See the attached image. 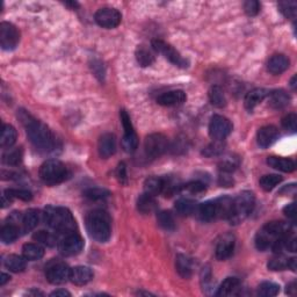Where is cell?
Instances as JSON below:
<instances>
[{"mask_svg":"<svg viewBox=\"0 0 297 297\" xmlns=\"http://www.w3.org/2000/svg\"><path fill=\"white\" fill-rule=\"evenodd\" d=\"M22 157H23V153H22V150L20 148L10 149L4 153L3 162L8 166H16L22 161Z\"/></svg>","mask_w":297,"mask_h":297,"instance_id":"cell-37","label":"cell"},{"mask_svg":"<svg viewBox=\"0 0 297 297\" xmlns=\"http://www.w3.org/2000/svg\"><path fill=\"white\" fill-rule=\"evenodd\" d=\"M95 22L106 29H113L121 23L122 15L115 8H100L94 15Z\"/></svg>","mask_w":297,"mask_h":297,"instance_id":"cell-12","label":"cell"},{"mask_svg":"<svg viewBox=\"0 0 297 297\" xmlns=\"http://www.w3.org/2000/svg\"><path fill=\"white\" fill-rule=\"evenodd\" d=\"M4 265H5L7 270L13 272V273H21V272L26 270V258H22L16 254L7 255L5 261H4Z\"/></svg>","mask_w":297,"mask_h":297,"instance_id":"cell-29","label":"cell"},{"mask_svg":"<svg viewBox=\"0 0 297 297\" xmlns=\"http://www.w3.org/2000/svg\"><path fill=\"white\" fill-rule=\"evenodd\" d=\"M43 218L46 224L52 230L59 234H71L76 230V221L73 218L71 211L64 207L49 206L44 210Z\"/></svg>","mask_w":297,"mask_h":297,"instance_id":"cell-3","label":"cell"},{"mask_svg":"<svg viewBox=\"0 0 297 297\" xmlns=\"http://www.w3.org/2000/svg\"><path fill=\"white\" fill-rule=\"evenodd\" d=\"M136 59L141 67H150L154 63V56L148 48L141 46L136 49Z\"/></svg>","mask_w":297,"mask_h":297,"instance_id":"cell-36","label":"cell"},{"mask_svg":"<svg viewBox=\"0 0 297 297\" xmlns=\"http://www.w3.org/2000/svg\"><path fill=\"white\" fill-rule=\"evenodd\" d=\"M84 195L92 201H101L107 199L109 195H111V193H109L107 189L97 188V187H95V188H88L85 190Z\"/></svg>","mask_w":297,"mask_h":297,"instance_id":"cell-46","label":"cell"},{"mask_svg":"<svg viewBox=\"0 0 297 297\" xmlns=\"http://www.w3.org/2000/svg\"><path fill=\"white\" fill-rule=\"evenodd\" d=\"M170 149L169 140L162 134H151L145 138V154L151 159L161 157Z\"/></svg>","mask_w":297,"mask_h":297,"instance_id":"cell-7","label":"cell"},{"mask_svg":"<svg viewBox=\"0 0 297 297\" xmlns=\"http://www.w3.org/2000/svg\"><path fill=\"white\" fill-rule=\"evenodd\" d=\"M93 279V272L91 268L85 266H77L71 268L70 281L76 286H85Z\"/></svg>","mask_w":297,"mask_h":297,"instance_id":"cell-18","label":"cell"},{"mask_svg":"<svg viewBox=\"0 0 297 297\" xmlns=\"http://www.w3.org/2000/svg\"><path fill=\"white\" fill-rule=\"evenodd\" d=\"M288 261H289V259L284 257L282 254L278 253L275 257H273L270 261H268L267 267L270 268L271 271H283L288 268Z\"/></svg>","mask_w":297,"mask_h":297,"instance_id":"cell-44","label":"cell"},{"mask_svg":"<svg viewBox=\"0 0 297 297\" xmlns=\"http://www.w3.org/2000/svg\"><path fill=\"white\" fill-rule=\"evenodd\" d=\"M69 177L68 168L62 161L50 159L43 162L40 168V178L44 184L54 186L67 180Z\"/></svg>","mask_w":297,"mask_h":297,"instance_id":"cell-6","label":"cell"},{"mask_svg":"<svg viewBox=\"0 0 297 297\" xmlns=\"http://www.w3.org/2000/svg\"><path fill=\"white\" fill-rule=\"evenodd\" d=\"M18 117L26 129L28 138L35 148L43 152L55 151L58 146V140L46 124L36 120L34 116H31L29 113L23 111V109H20Z\"/></svg>","mask_w":297,"mask_h":297,"instance_id":"cell-1","label":"cell"},{"mask_svg":"<svg viewBox=\"0 0 297 297\" xmlns=\"http://www.w3.org/2000/svg\"><path fill=\"white\" fill-rule=\"evenodd\" d=\"M20 41V32L14 24L10 22L0 23V46L3 50H13L18 47Z\"/></svg>","mask_w":297,"mask_h":297,"instance_id":"cell-10","label":"cell"},{"mask_svg":"<svg viewBox=\"0 0 297 297\" xmlns=\"http://www.w3.org/2000/svg\"><path fill=\"white\" fill-rule=\"evenodd\" d=\"M86 229L94 241L99 243L108 242L112 235L111 217L104 210H93L86 216Z\"/></svg>","mask_w":297,"mask_h":297,"instance_id":"cell-4","label":"cell"},{"mask_svg":"<svg viewBox=\"0 0 297 297\" xmlns=\"http://www.w3.org/2000/svg\"><path fill=\"white\" fill-rule=\"evenodd\" d=\"M187 100V95L181 89H176V91H169L160 94L157 97V103L160 106L165 107H172V106H179L184 104Z\"/></svg>","mask_w":297,"mask_h":297,"instance_id":"cell-16","label":"cell"},{"mask_svg":"<svg viewBox=\"0 0 297 297\" xmlns=\"http://www.w3.org/2000/svg\"><path fill=\"white\" fill-rule=\"evenodd\" d=\"M20 233H21V229L14 223L10 222L8 224H5L2 227L0 238H2V242L4 244H11L19 238Z\"/></svg>","mask_w":297,"mask_h":297,"instance_id":"cell-26","label":"cell"},{"mask_svg":"<svg viewBox=\"0 0 297 297\" xmlns=\"http://www.w3.org/2000/svg\"><path fill=\"white\" fill-rule=\"evenodd\" d=\"M283 213L288 218H290L291 221H295V218H296V206H295V203H290V205H288L287 207H284Z\"/></svg>","mask_w":297,"mask_h":297,"instance_id":"cell-55","label":"cell"},{"mask_svg":"<svg viewBox=\"0 0 297 297\" xmlns=\"http://www.w3.org/2000/svg\"><path fill=\"white\" fill-rule=\"evenodd\" d=\"M84 247V241L79 235L76 233H71L65 235V237L58 243V250L60 254L65 257H72L80 253Z\"/></svg>","mask_w":297,"mask_h":297,"instance_id":"cell-11","label":"cell"},{"mask_svg":"<svg viewBox=\"0 0 297 297\" xmlns=\"http://www.w3.org/2000/svg\"><path fill=\"white\" fill-rule=\"evenodd\" d=\"M239 166V158L235 154H229L219 161L218 169L221 173H231Z\"/></svg>","mask_w":297,"mask_h":297,"instance_id":"cell-38","label":"cell"},{"mask_svg":"<svg viewBox=\"0 0 297 297\" xmlns=\"http://www.w3.org/2000/svg\"><path fill=\"white\" fill-rule=\"evenodd\" d=\"M120 116H121L122 125H123V129H124V134H130V133L135 131L133 127L131 120H130V116L128 115V113L125 112L124 109H122V111L120 112Z\"/></svg>","mask_w":297,"mask_h":297,"instance_id":"cell-52","label":"cell"},{"mask_svg":"<svg viewBox=\"0 0 297 297\" xmlns=\"http://www.w3.org/2000/svg\"><path fill=\"white\" fill-rule=\"evenodd\" d=\"M32 239L35 242L40 244H43V245L52 247L56 245V237L50 233H47V231H39V233L34 234L32 236Z\"/></svg>","mask_w":297,"mask_h":297,"instance_id":"cell-45","label":"cell"},{"mask_svg":"<svg viewBox=\"0 0 297 297\" xmlns=\"http://www.w3.org/2000/svg\"><path fill=\"white\" fill-rule=\"evenodd\" d=\"M41 213L36 209H29L22 214V231L34 230L40 224Z\"/></svg>","mask_w":297,"mask_h":297,"instance_id":"cell-25","label":"cell"},{"mask_svg":"<svg viewBox=\"0 0 297 297\" xmlns=\"http://www.w3.org/2000/svg\"><path fill=\"white\" fill-rule=\"evenodd\" d=\"M288 268H290L291 271L296 272V270H297V259L296 258L289 259V261H288Z\"/></svg>","mask_w":297,"mask_h":297,"instance_id":"cell-59","label":"cell"},{"mask_svg":"<svg viewBox=\"0 0 297 297\" xmlns=\"http://www.w3.org/2000/svg\"><path fill=\"white\" fill-rule=\"evenodd\" d=\"M279 10L288 19H295L297 13V4L294 2L279 3Z\"/></svg>","mask_w":297,"mask_h":297,"instance_id":"cell-48","label":"cell"},{"mask_svg":"<svg viewBox=\"0 0 297 297\" xmlns=\"http://www.w3.org/2000/svg\"><path fill=\"white\" fill-rule=\"evenodd\" d=\"M4 195L7 196L10 200L13 201V199H19L22 201H30L32 195L29 190L26 189H6Z\"/></svg>","mask_w":297,"mask_h":297,"instance_id":"cell-47","label":"cell"},{"mask_svg":"<svg viewBox=\"0 0 297 297\" xmlns=\"http://www.w3.org/2000/svg\"><path fill=\"white\" fill-rule=\"evenodd\" d=\"M157 222L162 229L168 230V231H172L176 229V222H174V217L173 215L170 213V211L162 210L159 211L157 215Z\"/></svg>","mask_w":297,"mask_h":297,"instance_id":"cell-39","label":"cell"},{"mask_svg":"<svg viewBox=\"0 0 297 297\" xmlns=\"http://www.w3.org/2000/svg\"><path fill=\"white\" fill-rule=\"evenodd\" d=\"M289 103L290 96L283 89H276V91L270 93V105L275 109L284 108L289 105Z\"/></svg>","mask_w":297,"mask_h":297,"instance_id":"cell-28","label":"cell"},{"mask_svg":"<svg viewBox=\"0 0 297 297\" xmlns=\"http://www.w3.org/2000/svg\"><path fill=\"white\" fill-rule=\"evenodd\" d=\"M233 199L229 196L219 197L217 200H215L217 207V218H224L229 219L231 210H233Z\"/></svg>","mask_w":297,"mask_h":297,"instance_id":"cell-35","label":"cell"},{"mask_svg":"<svg viewBox=\"0 0 297 297\" xmlns=\"http://www.w3.org/2000/svg\"><path fill=\"white\" fill-rule=\"evenodd\" d=\"M296 76H294L292 77V79H291V81H290V86L292 87V89H296Z\"/></svg>","mask_w":297,"mask_h":297,"instance_id":"cell-61","label":"cell"},{"mask_svg":"<svg viewBox=\"0 0 297 297\" xmlns=\"http://www.w3.org/2000/svg\"><path fill=\"white\" fill-rule=\"evenodd\" d=\"M267 164L278 171H281V172H286V173H290L294 172L296 169V164L294 160L291 159H287V158H282V157H268L267 158Z\"/></svg>","mask_w":297,"mask_h":297,"instance_id":"cell-21","label":"cell"},{"mask_svg":"<svg viewBox=\"0 0 297 297\" xmlns=\"http://www.w3.org/2000/svg\"><path fill=\"white\" fill-rule=\"evenodd\" d=\"M22 254L26 260H29V261H35V260H40L43 258L44 255V249L39 244L34 243H28L24 244L22 247Z\"/></svg>","mask_w":297,"mask_h":297,"instance_id":"cell-30","label":"cell"},{"mask_svg":"<svg viewBox=\"0 0 297 297\" xmlns=\"http://www.w3.org/2000/svg\"><path fill=\"white\" fill-rule=\"evenodd\" d=\"M164 189V178H157L151 177L148 178L144 182V190L152 196H156L158 194L162 193Z\"/></svg>","mask_w":297,"mask_h":297,"instance_id":"cell-32","label":"cell"},{"mask_svg":"<svg viewBox=\"0 0 297 297\" xmlns=\"http://www.w3.org/2000/svg\"><path fill=\"white\" fill-rule=\"evenodd\" d=\"M209 100L213 106L217 108H223L225 107L226 105V99H225V94H224V91H223V88L221 86H218V85H214V86H211L209 89Z\"/></svg>","mask_w":297,"mask_h":297,"instance_id":"cell-33","label":"cell"},{"mask_svg":"<svg viewBox=\"0 0 297 297\" xmlns=\"http://www.w3.org/2000/svg\"><path fill=\"white\" fill-rule=\"evenodd\" d=\"M280 286L274 282H262L258 288V294L263 297H273L279 294Z\"/></svg>","mask_w":297,"mask_h":297,"instance_id":"cell-43","label":"cell"},{"mask_svg":"<svg viewBox=\"0 0 297 297\" xmlns=\"http://www.w3.org/2000/svg\"><path fill=\"white\" fill-rule=\"evenodd\" d=\"M201 283L203 289H210L211 284H213V275H211L209 266L203 268L201 272Z\"/></svg>","mask_w":297,"mask_h":297,"instance_id":"cell-50","label":"cell"},{"mask_svg":"<svg viewBox=\"0 0 297 297\" xmlns=\"http://www.w3.org/2000/svg\"><path fill=\"white\" fill-rule=\"evenodd\" d=\"M152 48L157 52H159L166 59H169L171 63L176 65L178 68L186 69L188 68V60L185 59L179 52L174 49L171 44L164 42L162 40H153L152 41Z\"/></svg>","mask_w":297,"mask_h":297,"instance_id":"cell-8","label":"cell"},{"mask_svg":"<svg viewBox=\"0 0 297 297\" xmlns=\"http://www.w3.org/2000/svg\"><path fill=\"white\" fill-rule=\"evenodd\" d=\"M158 208V203L156 201V199L152 195H150L148 193L142 194L137 200V209L140 213L149 215L152 214L153 211H156Z\"/></svg>","mask_w":297,"mask_h":297,"instance_id":"cell-23","label":"cell"},{"mask_svg":"<svg viewBox=\"0 0 297 297\" xmlns=\"http://www.w3.org/2000/svg\"><path fill=\"white\" fill-rule=\"evenodd\" d=\"M282 181V177L278 176V174H266V176L261 177L259 180L260 187L266 192H271L273 190L280 182Z\"/></svg>","mask_w":297,"mask_h":297,"instance_id":"cell-40","label":"cell"},{"mask_svg":"<svg viewBox=\"0 0 297 297\" xmlns=\"http://www.w3.org/2000/svg\"><path fill=\"white\" fill-rule=\"evenodd\" d=\"M236 245V239L233 234H224L216 243L215 247V255L218 260H226L234 254Z\"/></svg>","mask_w":297,"mask_h":297,"instance_id":"cell-14","label":"cell"},{"mask_svg":"<svg viewBox=\"0 0 297 297\" xmlns=\"http://www.w3.org/2000/svg\"><path fill=\"white\" fill-rule=\"evenodd\" d=\"M255 199L253 193L243 192L233 201V210H231L229 221L231 224L237 225L249 217V215L254 209Z\"/></svg>","mask_w":297,"mask_h":297,"instance_id":"cell-5","label":"cell"},{"mask_svg":"<svg viewBox=\"0 0 297 297\" xmlns=\"http://www.w3.org/2000/svg\"><path fill=\"white\" fill-rule=\"evenodd\" d=\"M116 177L121 184H127V169L124 162H120L116 170Z\"/></svg>","mask_w":297,"mask_h":297,"instance_id":"cell-54","label":"cell"},{"mask_svg":"<svg viewBox=\"0 0 297 297\" xmlns=\"http://www.w3.org/2000/svg\"><path fill=\"white\" fill-rule=\"evenodd\" d=\"M225 149V143L223 141H214L213 143H210L209 145H207L205 149H203L202 154L205 157H217L221 156V154L224 152Z\"/></svg>","mask_w":297,"mask_h":297,"instance_id":"cell-41","label":"cell"},{"mask_svg":"<svg viewBox=\"0 0 297 297\" xmlns=\"http://www.w3.org/2000/svg\"><path fill=\"white\" fill-rule=\"evenodd\" d=\"M97 151L101 158L112 157L116 152V140L113 134H105L100 137L99 143H97Z\"/></svg>","mask_w":297,"mask_h":297,"instance_id":"cell-17","label":"cell"},{"mask_svg":"<svg viewBox=\"0 0 297 297\" xmlns=\"http://www.w3.org/2000/svg\"><path fill=\"white\" fill-rule=\"evenodd\" d=\"M122 148L125 152L133 153L135 152L138 148V137L136 133H130V134H124L123 138H122Z\"/></svg>","mask_w":297,"mask_h":297,"instance_id":"cell-42","label":"cell"},{"mask_svg":"<svg viewBox=\"0 0 297 297\" xmlns=\"http://www.w3.org/2000/svg\"><path fill=\"white\" fill-rule=\"evenodd\" d=\"M10 279H11L10 275L3 273L2 274V279H0V286H4V284H5L6 282L10 281Z\"/></svg>","mask_w":297,"mask_h":297,"instance_id":"cell-60","label":"cell"},{"mask_svg":"<svg viewBox=\"0 0 297 297\" xmlns=\"http://www.w3.org/2000/svg\"><path fill=\"white\" fill-rule=\"evenodd\" d=\"M176 268L178 274L184 279H189L193 274L192 259L185 254H178L176 258Z\"/></svg>","mask_w":297,"mask_h":297,"instance_id":"cell-24","label":"cell"},{"mask_svg":"<svg viewBox=\"0 0 297 297\" xmlns=\"http://www.w3.org/2000/svg\"><path fill=\"white\" fill-rule=\"evenodd\" d=\"M227 173H221V177H219V184L224 187H230L233 186L234 184V180L231 178H229L226 176Z\"/></svg>","mask_w":297,"mask_h":297,"instance_id":"cell-56","label":"cell"},{"mask_svg":"<svg viewBox=\"0 0 297 297\" xmlns=\"http://www.w3.org/2000/svg\"><path fill=\"white\" fill-rule=\"evenodd\" d=\"M244 11L245 13L250 16L257 15L260 12V4L255 0H249V2L244 3Z\"/></svg>","mask_w":297,"mask_h":297,"instance_id":"cell-51","label":"cell"},{"mask_svg":"<svg viewBox=\"0 0 297 297\" xmlns=\"http://www.w3.org/2000/svg\"><path fill=\"white\" fill-rule=\"evenodd\" d=\"M241 282L237 278H226L219 286L216 292L217 296H233L237 294Z\"/></svg>","mask_w":297,"mask_h":297,"instance_id":"cell-27","label":"cell"},{"mask_svg":"<svg viewBox=\"0 0 297 297\" xmlns=\"http://www.w3.org/2000/svg\"><path fill=\"white\" fill-rule=\"evenodd\" d=\"M185 188L188 190L190 193H194V194H197V193H202L206 190V185L203 184L201 181H193V182H189L188 185L185 186Z\"/></svg>","mask_w":297,"mask_h":297,"instance_id":"cell-53","label":"cell"},{"mask_svg":"<svg viewBox=\"0 0 297 297\" xmlns=\"http://www.w3.org/2000/svg\"><path fill=\"white\" fill-rule=\"evenodd\" d=\"M282 125L287 130H289L291 133H296L297 129V116L296 114L290 113L287 116H284L282 119Z\"/></svg>","mask_w":297,"mask_h":297,"instance_id":"cell-49","label":"cell"},{"mask_svg":"<svg viewBox=\"0 0 297 297\" xmlns=\"http://www.w3.org/2000/svg\"><path fill=\"white\" fill-rule=\"evenodd\" d=\"M279 130L274 125H266L258 130L257 142L260 148L266 149L271 146L279 138Z\"/></svg>","mask_w":297,"mask_h":297,"instance_id":"cell-15","label":"cell"},{"mask_svg":"<svg viewBox=\"0 0 297 297\" xmlns=\"http://www.w3.org/2000/svg\"><path fill=\"white\" fill-rule=\"evenodd\" d=\"M196 214L199 215L201 221L210 222L217 218V207L215 201H207L197 207Z\"/></svg>","mask_w":297,"mask_h":297,"instance_id":"cell-22","label":"cell"},{"mask_svg":"<svg viewBox=\"0 0 297 297\" xmlns=\"http://www.w3.org/2000/svg\"><path fill=\"white\" fill-rule=\"evenodd\" d=\"M270 95V92L265 88H254L247 93L245 99H244V105L247 111H253L258 105L262 103L266 97Z\"/></svg>","mask_w":297,"mask_h":297,"instance_id":"cell-19","label":"cell"},{"mask_svg":"<svg viewBox=\"0 0 297 297\" xmlns=\"http://www.w3.org/2000/svg\"><path fill=\"white\" fill-rule=\"evenodd\" d=\"M289 68V59L284 55H274L268 60L267 69L273 75H281Z\"/></svg>","mask_w":297,"mask_h":297,"instance_id":"cell-20","label":"cell"},{"mask_svg":"<svg viewBox=\"0 0 297 297\" xmlns=\"http://www.w3.org/2000/svg\"><path fill=\"white\" fill-rule=\"evenodd\" d=\"M70 272L67 263L64 262H55L52 265L48 266L46 271L47 280L51 284H63L70 280Z\"/></svg>","mask_w":297,"mask_h":297,"instance_id":"cell-13","label":"cell"},{"mask_svg":"<svg viewBox=\"0 0 297 297\" xmlns=\"http://www.w3.org/2000/svg\"><path fill=\"white\" fill-rule=\"evenodd\" d=\"M233 131V123L226 117L214 115L209 123V135L214 141H224Z\"/></svg>","mask_w":297,"mask_h":297,"instance_id":"cell-9","label":"cell"},{"mask_svg":"<svg viewBox=\"0 0 297 297\" xmlns=\"http://www.w3.org/2000/svg\"><path fill=\"white\" fill-rule=\"evenodd\" d=\"M296 283L295 282H291L290 284H288L287 286V294L288 295H291V296H295L296 295Z\"/></svg>","mask_w":297,"mask_h":297,"instance_id":"cell-58","label":"cell"},{"mask_svg":"<svg viewBox=\"0 0 297 297\" xmlns=\"http://www.w3.org/2000/svg\"><path fill=\"white\" fill-rule=\"evenodd\" d=\"M291 234V225L286 222H268L255 236V246L259 251L272 250L281 239Z\"/></svg>","mask_w":297,"mask_h":297,"instance_id":"cell-2","label":"cell"},{"mask_svg":"<svg viewBox=\"0 0 297 297\" xmlns=\"http://www.w3.org/2000/svg\"><path fill=\"white\" fill-rule=\"evenodd\" d=\"M16 130L14 127L10 124H4L2 129V135H0V145L3 148H11L16 141Z\"/></svg>","mask_w":297,"mask_h":297,"instance_id":"cell-34","label":"cell"},{"mask_svg":"<svg viewBox=\"0 0 297 297\" xmlns=\"http://www.w3.org/2000/svg\"><path fill=\"white\" fill-rule=\"evenodd\" d=\"M176 210L180 216H190L196 214L197 203L190 199H180L176 202Z\"/></svg>","mask_w":297,"mask_h":297,"instance_id":"cell-31","label":"cell"},{"mask_svg":"<svg viewBox=\"0 0 297 297\" xmlns=\"http://www.w3.org/2000/svg\"><path fill=\"white\" fill-rule=\"evenodd\" d=\"M51 297H65V296H71L70 292L68 290H64V289H58V290H55L52 291L50 294Z\"/></svg>","mask_w":297,"mask_h":297,"instance_id":"cell-57","label":"cell"}]
</instances>
